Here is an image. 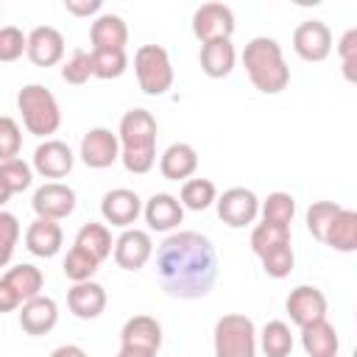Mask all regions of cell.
Instances as JSON below:
<instances>
[{
  "instance_id": "cell-1",
  "label": "cell",
  "mask_w": 357,
  "mask_h": 357,
  "mask_svg": "<svg viewBox=\"0 0 357 357\" xmlns=\"http://www.w3.org/2000/svg\"><path fill=\"white\" fill-rule=\"evenodd\" d=\"M218 251L201 231H173L156 248V279L173 298H204L218 282Z\"/></svg>"
},
{
  "instance_id": "cell-2",
  "label": "cell",
  "mask_w": 357,
  "mask_h": 357,
  "mask_svg": "<svg viewBox=\"0 0 357 357\" xmlns=\"http://www.w3.org/2000/svg\"><path fill=\"white\" fill-rule=\"evenodd\" d=\"M156 117L148 109H128L117 126L120 162L128 173L145 176L156 165Z\"/></svg>"
},
{
  "instance_id": "cell-3",
  "label": "cell",
  "mask_w": 357,
  "mask_h": 357,
  "mask_svg": "<svg viewBox=\"0 0 357 357\" xmlns=\"http://www.w3.org/2000/svg\"><path fill=\"white\" fill-rule=\"evenodd\" d=\"M243 67L251 84L262 95H279L290 84V67L284 61L282 45L271 36H254L243 50Z\"/></svg>"
},
{
  "instance_id": "cell-4",
  "label": "cell",
  "mask_w": 357,
  "mask_h": 357,
  "mask_svg": "<svg viewBox=\"0 0 357 357\" xmlns=\"http://www.w3.org/2000/svg\"><path fill=\"white\" fill-rule=\"evenodd\" d=\"M17 109L22 114V126L33 137H50L61 126V109L56 95L42 84H25L17 92Z\"/></svg>"
},
{
  "instance_id": "cell-5",
  "label": "cell",
  "mask_w": 357,
  "mask_h": 357,
  "mask_svg": "<svg viewBox=\"0 0 357 357\" xmlns=\"http://www.w3.org/2000/svg\"><path fill=\"white\" fill-rule=\"evenodd\" d=\"M215 357H257V326L243 312H229L218 318L215 332Z\"/></svg>"
},
{
  "instance_id": "cell-6",
  "label": "cell",
  "mask_w": 357,
  "mask_h": 357,
  "mask_svg": "<svg viewBox=\"0 0 357 357\" xmlns=\"http://www.w3.org/2000/svg\"><path fill=\"white\" fill-rule=\"evenodd\" d=\"M137 84L145 95H165L173 86V64L162 45H139L134 53Z\"/></svg>"
},
{
  "instance_id": "cell-7",
  "label": "cell",
  "mask_w": 357,
  "mask_h": 357,
  "mask_svg": "<svg viewBox=\"0 0 357 357\" xmlns=\"http://www.w3.org/2000/svg\"><path fill=\"white\" fill-rule=\"evenodd\" d=\"M215 206H218V218L231 229H243L254 223L259 215V198L248 187H229L223 195L215 198Z\"/></svg>"
},
{
  "instance_id": "cell-8",
  "label": "cell",
  "mask_w": 357,
  "mask_h": 357,
  "mask_svg": "<svg viewBox=\"0 0 357 357\" xmlns=\"http://www.w3.org/2000/svg\"><path fill=\"white\" fill-rule=\"evenodd\" d=\"M192 33L204 42L231 39L234 33V11L226 3H204L192 14Z\"/></svg>"
},
{
  "instance_id": "cell-9",
  "label": "cell",
  "mask_w": 357,
  "mask_h": 357,
  "mask_svg": "<svg viewBox=\"0 0 357 357\" xmlns=\"http://www.w3.org/2000/svg\"><path fill=\"white\" fill-rule=\"evenodd\" d=\"M81 162L92 170H103V167H112L117 159H120V142H117V134L112 128H103V126H95L89 128L84 137H81V151H78Z\"/></svg>"
},
{
  "instance_id": "cell-10",
  "label": "cell",
  "mask_w": 357,
  "mask_h": 357,
  "mask_svg": "<svg viewBox=\"0 0 357 357\" xmlns=\"http://www.w3.org/2000/svg\"><path fill=\"white\" fill-rule=\"evenodd\" d=\"M293 50L304 61H324L332 53V31L321 20H304L293 31Z\"/></svg>"
},
{
  "instance_id": "cell-11",
  "label": "cell",
  "mask_w": 357,
  "mask_h": 357,
  "mask_svg": "<svg viewBox=\"0 0 357 357\" xmlns=\"http://www.w3.org/2000/svg\"><path fill=\"white\" fill-rule=\"evenodd\" d=\"M31 206L36 212V218H47V220H64L75 212V190L61 184V181H47L42 187H36Z\"/></svg>"
},
{
  "instance_id": "cell-12",
  "label": "cell",
  "mask_w": 357,
  "mask_h": 357,
  "mask_svg": "<svg viewBox=\"0 0 357 357\" xmlns=\"http://www.w3.org/2000/svg\"><path fill=\"white\" fill-rule=\"evenodd\" d=\"M326 307H329L326 296L315 284H298L284 298V310L296 326H307V324L326 318Z\"/></svg>"
},
{
  "instance_id": "cell-13",
  "label": "cell",
  "mask_w": 357,
  "mask_h": 357,
  "mask_svg": "<svg viewBox=\"0 0 357 357\" xmlns=\"http://www.w3.org/2000/svg\"><path fill=\"white\" fill-rule=\"evenodd\" d=\"M100 215L117 229H131V223H137V218L142 215V198L128 187L109 190L100 198Z\"/></svg>"
},
{
  "instance_id": "cell-14",
  "label": "cell",
  "mask_w": 357,
  "mask_h": 357,
  "mask_svg": "<svg viewBox=\"0 0 357 357\" xmlns=\"http://www.w3.org/2000/svg\"><path fill=\"white\" fill-rule=\"evenodd\" d=\"M114 262L117 268L123 271H139L151 254H153V243H151V234L142 231V229H123V234L114 240Z\"/></svg>"
},
{
  "instance_id": "cell-15",
  "label": "cell",
  "mask_w": 357,
  "mask_h": 357,
  "mask_svg": "<svg viewBox=\"0 0 357 357\" xmlns=\"http://www.w3.org/2000/svg\"><path fill=\"white\" fill-rule=\"evenodd\" d=\"M25 56L36 67H53V64H59L64 59V36H61V31L53 28V25H36L28 33Z\"/></svg>"
},
{
  "instance_id": "cell-16",
  "label": "cell",
  "mask_w": 357,
  "mask_h": 357,
  "mask_svg": "<svg viewBox=\"0 0 357 357\" xmlns=\"http://www.w3.org/2000/svg\"><path fill=\"white\" fill-rule=\"evenodd\" d=\"M75 165V156L67 142L61 139H45L33 151V170L45 178H64Z\"/></svg>"
},
{
  "instance_id": "cell-17",
  "label": "cell",
  "mask_w": 357,
  "mask_h": 357,
  "mask_svg": "<svg viewBox=\"0 0 357 357\" xmlns=\"http://www.w3.org/2000/svg\"><path fill=\"white\" fill-rule=\"evenodd\" d=\"M59 324V304L50 298V296H36L31 301H25L20 307V326L25 335H47L53 326Z\"/></svg>"
},
{
  "instance_id": "cell-18",
  "label": "cell",
  "mask_w": 357,
  "mask_h": 357,
  "mask_svg": "<svg viewBox=\"0 0 357 357\" xmlns=\"http://www.w3.org/2000/svg\"><path fill=\"white\" fill-rule=\"evenodd\" d=\"M67 307L75 318L81 321H92L106 310V287L98 284L95 279L89 282H75L67 290Z\"/></svg>"
},
{
  "instance_id": "cell-19",
  "label": "cell",
  "mask_w": 357,
  "mask_h": 357,
  "mask_svg": "<svg viewBox=\"0 0 357 357\" xmlns=\"http://www.w3.org/2000/svg\"><path fill=\"white\" fill-rule=\"evenodd\" d=\"M142 215H145L148 229H153V231H170V229H176L184 220V206L170 192H153L145 201Z\"/></svg>"
},
{
  "instance_id": "cell-20",
  "label": "cell",
  "mask_w": 357,
  "mask_h": 357,
  "mask_svg": "<svg viewBox=\"0 0 357 357\" xmlns=\"http://www.w3.org/2000/svg\"><path fill=\"white\" fill-rule=\"evenodd\" d=\"M89 42L92 50H126L128 42V25L120 14H98L89 25Z\"/></svg>"
},
{
  "instance_id": "cell-21",
  "label": "cell",
  "mask_w": 357,
  "mask_h": 357,
  "mask_svg": "<svg viewBox=\"0 0 357 357\" xmlns=\"http://www.w3.org/2000/svg\"><path fill=\"white\" fill-rule=\"evenodd\" d=\"M64 243V231L59 226V220H47V218H36L28 229H25V248L33 257H56L61 251Z\"/></svg>"
},
{
  "instance_id": "cell-22",
  "label": "cell",
  "mask_w": 357,
  "mask_h": 357,
  "mask_svg": "<svg viewBox=\"0 0 357 357\" xmlns=\"http://www.w3.org/2000/svg\"><path fill=\"white\" fill-rule=\"evenodd\" d=\"M198 170V151L190 142H173L159 156V173L170 181H187Z\"/></svg>"
},
{
  "instance_id": "cell-23",
  "label": "cell",
  "mask_w": 357,
  "mask_h": 357,
  "mask_svg": "<svg viewBox=\"0 0 357 357\" xmlns=\"http://www.w3.org/2000/svg\"><path fill=\"white\" fill-rule=\"evenodd\" d=\"M120 343L123 346H134V349L159 351V346H162V326L151 315H131L123 324V329H120Z\"/></svg>"
},
{
  "instance_id": "cell-24",
  "label": "cell",
  "mask_w": 357,
  "mask_h": 357,
  "mask_svg": "<svg viewBox=\"0 0 357 357\" xmlns=\"http://www.w3.org/2000/svg\"><path fill=\"white\" fill-rule=\"evenodd\" d=\"M198 61H201L204 75H209V78H226V75L234 70V61H237V53H234L231 39L204 42Z\"/></svg>"
},
{
  "instance_id": "cell-25",
  "label": "cell",
  "mask_w": 357,
  "mask_h": 357,
  "mask_svg": "<svg viewBox=\"0 0 357 357\" xmlns=\"http://www.w3.org/2000/svg\"><path fill=\"white\" fill-rule=\"evenodd\" d=\"M301 346H304L307 357H337L340 340H337L335 326L326 318H321L315 324L301 326Z\"/></svg>"
},
{
  "instance_id": "cell-26",
  "label": "cell",
  "mask_w": 357,
  "mask_h": 357,
  "mask_svg": "<svg viewBox=\"0 0 357 357\" xmlns=\"http://www.w3.org/2000/svg\"><path fill=\"white\" fill-rule=\"evenodd\" d=\"M324 245L340 251V254H351L357 248V212L340 206V212L335 215V220L326 229Z\"/></svg>"
},
{
  "instance_id": "cell-27",
  "label": "cell",
  "mask_w": 357,
  "mask_h": 357,
  "mask_svg": "<svg viewBox=\"0 0 357 357\" xmlns=\"http://www.w3.org/2000/svg\"><path fill=\"white\" fill-rule=\"evenodd\" d=\"M3 282H6V284L22 298V304H25V301H31V298H36V296L42 293L45 276H42V271H39L36 265L20 262V265H11V268L3 273Z\"/></svg>"
},
{
  "instance_id": "cell-28",
  "label": "cell",
  "mask_w": 357,
  "mask_h": 357,
  "mask_svg": "<svg viewBox=\"0 0 357 357\" xmlns=\"http://www.w3.org/2000/svg\"><path fill=\"white\" fill-rule=\"evenodd\" d=\"M75 245L84 248V251H89L98 262H103V259L112 254L114 240H112V231H109L106 223H92V220H89V223H84V226L78 229Z\"/></svg>"
},
{
  "instance_id": "cell-29",
  "label": "cell",
  "mask_w": 357,
  "mask_h": 357,
  "mask_svg": "<svg viewBox=\"0 0 357 357\" xmlns=\"http://www.w3.org/2000/svg\"><path fill=\"white\" fill-rule=\"evenodd\" d=\"M282 245H290V226H279V223H257L251 231V251L257 257H265Z\"/></svg>"
},
{
  "instance_id": "cell-30",
  "label": "cell",
  "mask_w": 357,
  "mask_h": 357,
  "mask_svg": "<svg viewBox=\"0 0 357 357\" xmlns=\"http://www.w3.org/2000/svg\"><path fill=\"white\" fill-rule=\"evenodd\" d=\"M218 198V190L209 178H187L181 184V192H178V204L184 209H192V212H204L215 204Z\"/></svg>"
},
{
  "instance_id": "cell-31",
  "label": "cell",
  "mask_w": 357,
  "mask_h": 357,
  "mask_svg": "<svg viewBox=\"0 0 357 357\" xmlns=\"http://www.w3.org/2000/svg\"><path fill=\"white\" fill-rule=\"evenodd\" d=\"M259 346L265 357H290L293 354V335L284 321H268L259 335Z\"/></svg>"
},
{
  "instance_id": "cell-32",
  "label": "cell",
  "mask_w": 357,
  "mask_h": 357,
  "mask_svg": "<svg viewBox=\"0 0 357 357\" xmlns=\"http://www.w3.org/2000/svg\"><path fill=\"white\" fill-rule=\"evenodd\" d=\"M259 215L265 223H279V226H290L296 218V198L290 192H271L262 204H259Z\"/></svg>"
},
{
  "instance_id": "cell-33",
  "label": "cell",
  "mask_w": 357,
  "mask_h": 357,
  "mask_svg": "<svg viewBox=\"0 0 357 357\" xmlns=\"http://www.w3.org/2000/svg\"><path fill=\"white\" fill-rule=\"evenodd\" d=\"M98 268H100V262H98L89 251H84V248H78V245H73V248L67 251L64 265H61L64 276H67L73 284H75V282H89V279L98 273Z\"/></svg>"
},
{
  "instance_id": "cell-34",
  "label": "cell",
  "mask_w": 357,
  "mask_h": 357,
  "mask_svg": "<svg viewBox=\"0 0 357 357\" xmlns=\"http://www.w3.org/2000/svg\"><path fill=\"white\" fill-rule=\"evenodd\" d=\"M128 67V56L126 50H92V75L112 81L120 78Z\"/></svg>"
},
{
  "instance_id": "cell-35",
  "label": "cell",
  "mask_w": 357,
  "mask_h": 357,
  "mask_svg": "<svg viewBox=\"0 0 357 357\" xmlns=\"http://www.w3.org/2000/svg\"><path fill=\"white\" fill-rule=\"evenodd\" d=\"M337 212H340V204H335V201H315V204H310V209H307V231L318 243H324L326 229H329V223L335 220Z\"/></svg>"
},
{
  "instance_id": "cell-36",
  "label": "cell",
  "mask_w": 357,
  "mask_h": 357,
  "mask_svg": "<svg viewBox=\"0 0 357 357\" xmlns=\"http://www.w3.org/2000/svg\"><path fill=\"white\" fill-rule=\"evenodd\" d=\"M0 181L6 184V190L14 195V192H22L31 187L33 181V170L28 162H22L20 156L17 159H8V162H0Z\"/></svg>"
},
{
  "instance_id": "cell-37",
  "label": "cell",
  "mask_w": 357,
  "mask_h": 357,
  "mask_svg": "<svg viewBox=\"0 0 357 357\" xmlns=\"http://www.w3.org/2000/svg\"><path fill=\"white\" fill-rule=\"evenodd\" d=\"M61 78L73 86H81L92 78V53H86L84 47H75L70 53V59L61 64Z\"/></svg>"
},
{
  "instance_id": "cell-38",
  "label": "cell",
  "mask_w": 357,
  "mask_h": 357,
  "mask_svg": "<svg viewBox=\"0 0 357 357\" xmlns=\"http://www.w3.org/2000/svg\"><path fill=\"white\" fill-rule=\"evenodd\" d=\"M22 148V131L20 123L8 114H0V162L17 159Z\"/></svg>"
},
{
  "instance_id": "cell-39",
  "label": "cell",
  "mask_w": 357,
  "mask_h": 357,
  "mask_svg": "<svg viewBox=\"0 0 357 357\" xmlns=\"http://www.w3.org/2000/svg\"><path fill=\"white\" fill-rule=\"evenodd\" d=\"M17 240H20V220H17V215L0 209V268H6L11 262Z\"/></svg>"
},
{
  "instance_id": "cell-40",
  "label": "cell",
  "mask_w": 357,
  "mask_h": 357,
  "mask_svg": "<svg viewBox=\"0 0 357 357\" xmlns=\"http://www.w3.org/2000/svg\"><path fill=\"white\" fill-rule=\"evenodd\" d=\"M259 259H262V271H265L271 279H284V276H290V271H293V265H296V254H293L290 245H282V248H276V251H271V254H265V257H259Z\"/></svg>"
},
{
  "instance_id": "cell-41",
  "label": "cell",
  "mask_w": 357,
  "mask_h": 357,
  "mask_svg": "<svg viewBox=\"0 0 357 357\" xmlns=\"http://www.w3.org/2000/svg\"><path fill=\"white\" fill-rule=\"evenodd\" d=\"M28 36L17 25H0V61H17L25 53Z\"/></svg>"
},
{
  "instance_id": "cell-42",
  "label": "cell",
  "mask_w": 357,
  "mask_h": 357,
  "mask_svg": "<svg viewBox=\"0 0 357 357\" xmlns=\"http://www.w3.org/2000/svg\"><path fill=\"white\" fill-rule=\"evenodd\" d=\"M337 56L343 61V75L346 81H357V28H349L340 42H337Z\"/></svg>"
},
{
  "instance_id": "cell-43",
  "label": "cell",
  "mask_w": 357,
  "mask_h": 357,
  "mask_svg": "<svg viewBox=\"0 0 357 357\" xmlns=\"http://www.w3.org/2000/svg\"><path fill=\"white\" fill-rule=\"evenodd\" d=\"M64 8L73 17H89V14H98L103 8V3L100 0H64Z\"/></svg>"
},
{
  "instance_id": "cell-44",
  "label": "cell",
  "mask_w": 357,
  "mask_h": 357,
  "mask_svg": "<svg viewBox=\"0 0 357 357\" xmlns=\"http://www.w3.org/2000/svg\"><path fill=\"white\" fill-rule=\"evenodd\" d=\"M22 307V298L3 282V276H0V312H14V310H20Z\"/></svg>"
},
{
  "instance_id": "cell-45",
  "label": "cell",
  "mask_w": 357,
  "mask_h": 357,
  "mask_svg": "<svg viewBox=\"0 0 357 357\" xmlns=\"http://www.w3.org/2000/svg\"><path fill=\"white\" fill-rule=\"evenodd\" d=\"M50 357H89L81 346H75V343H67V346H59V349H53L50 351Z\"/></svg>"
},
{
  "instance_id": "cell-46",
  "label": "cell",
  "mask_w": 357,
  "mask_h": 357,
  "mask_svg": "<svg viewBox=\"0 0 357 357\" xmlns=\"http://www.w3.org/2000/svg\"><path fill=\"white\" fill-rule=\"evenodd\" d=\"M117 357H156V351H148V349H134V346H120Z\"/></svg>"
},
{
  "instance_id": "cell-47",
  "label": "cell",
  "mask_w": 357,
  "mask_h": 357,
  "mask_svg": "<svg viewBox=\"0 0 357 357\" xmlns=\"http://www.w3.org/2000/svg\"><path fill=\"white\" fill-rule=\"evenodd\" d=\"M8 198H11V192H8V190H6V184L0 181V206H3V204H6Z\"/></svg>"
}]
</instances>
